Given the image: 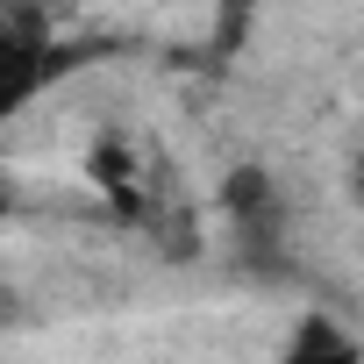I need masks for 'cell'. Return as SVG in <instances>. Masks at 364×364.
I'll list each match as a JSON object with an SVG mask.
<instances>
[{"label": "cell", "instance_id": "cell-1", "mask_svg": "<svg viewBox=\"0 0 364 364\" xmlns=\"http://www.w3.org/2000/svg\"><path fill=\"white\" fill-rule=\"evenodd\" d=\"M65 65H72V50L50 43V29H43L36 15L0 22V129H8L22 107H36V100L58 86Z\"/></svg>", "mask_w": 364, "mask_h": 364}, {"label": "cell", "instance_id": "cell-2", "mask_svg": "<svg viewBox=\"0 0 364 364\" xmlns=\"http://www.w3.org/2000/svg\"><path fill=\"white\" fill-rule=\"evenodd\" d=\"M350 350H357V336L350 328H328L321 314H307L293 328V343H286V357H350Z\"/></svg>", "mask_w": 364, "mask_h": 364}]
</instances>
